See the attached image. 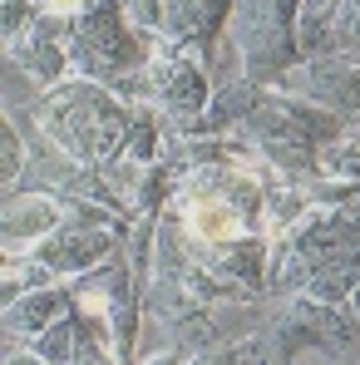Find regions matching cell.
Returning a JSON list of instances; mask_svg holds the SVG:
<instances>
[{"label":"cell","instance_id":"cb8c5ba5","mask_svg":"<svg viewBox=\"0 0 360 365\" xmlns=\"http://www.w3.org/2000/svg\"><path fill=\"white\" fill-rule=\"evenodd\" d=\"M187 356L182 351H153V356H143V361H133V365H182Z\"/></svg>","mask_w":360,"mask_h":365},{"label":"cell","instance_id":"277c9868","mask_svg":"<svg viewBox=\"0 0 360 365\" xmlns=\"http://www.w3.org/2000/svg\"><path fill=\"white\" fill-rule=\"evenodd\" d=\"M227 25H232V45H237L247 79L277 84L292 64H301L297 50L301 0H237Z\"/></svg>","mask_w":360,"mask_h":365},{"label":"cell","instance_id":"d6986e66","mask_svg":"<svg viewBox=\"0 0 360 365\" xmlns=\"http://www.w3.org/2000/svg\"><path fill=\"white\" fill-rule=\"evenodd\" d=\"M5 148V163H0V178H5V192H15L20 178H25V168H30V153H25V138H20V128H15V114H5V138H0Z\"/></svg>","mask_w":360,"mask_h":365},{"label":"cell","instance_id":"ba28073f","mask_svg":"<svg viewBox=\"0 0 360 365\" xmlns=\"http://www.w3.org/2000/svg\"><path fill=\"white\" fill-rule=\"evenodd\" d=\"M64 35H69V20L40 15V20L20 35V40H10V60L20 64V74H25L30 84H40L45 94L74 79V60H69Z\"/></svg>","mask_w":360,"mask_h":365},{"label":"cell","instance_id":"4fadbf2b","mask_svg":"<svg viewBox=\"0 0 360 365\" xmlns=\"http://www.w3.org/2000/svg\"><path fill=\"white\" fill-rule=\"evenodd\" d=\"M163 114L148 104V99H138L133 104V123H128V148H123V158L128 163H138V168H148V163H163Z\"/></svg>","mask_w":360,"mask_h":365},{"label":"cell","instance_id":"ffe728a7","mask_svg":"<svg viewBox=\"0 0 360 365\" xmlns=\"http://www.w3.org/2000/svg\"><path fill=\"white\" fill-rule=\"evenodd\" d=\"M336 55L360 60V0H341L336 10Z\"/></svg>","mask_w":360,"mask_h":365},{"label":"cell","instance_id":"d4e9b609","mask_svg":"<svg viewBox=\"0 0 360 365\" xmlns=\"http://www.w3.org/2000/svg\"><path fill=\"white\" fill-rule=\"evenodd\" d=\"M5 365H50V361H40L30 346H20V351H10V356H5Z\"/></svg>","mask_w":360,"mask_h":365},{"label":"cell","instance_id":"6da1fadb","mask_svg":"<svg viewBox=\"0 0 360 365\" xmlns=\"http://www.w3.org/2000/svg\"><path fill=\"white\" fill-rule=\"evenodd\" d=\"M35 123H40V133L60 148L69 163H79V168H114L123 158V148H128L133 104L114 84L74 74L69 84L45 94Z\"/></svg>","mask_w":360,"mask_h":365},{"label":"cell","instance_id":"e0dca14e","mask_svg":"<svg viewBox=\"0 0 360 365\" xmlns=\"http://www.w3.org/2000/svg\"><path fill=\"white\" fill-rule=\"evenodd\" d=\"M168 336H173V351H182V356H197V351L217 346V316H212V306L182 311L178 321L168 326Z\"/></svg>","mask_w":360,"mask_h":365},{"label":"cell","instance_id":"8992f818","mask_svg":"<svg viewBox=\"0 0 360 365\" xmlns=\"http://www.w3.org/2000/svg\"><path fill=\"white\" fill-rule=\"evenodd\" d=\"M277 89L297 94L306 104H321L341 119H360V60L356 55H316V60L292 64Z\"/></svg>","mask_w":360,"mask_h":365},{"label":"cell","instance_id":"5bb4252c","mask_svg":"<svg viewBox=\"0 0 360 365\" xmlns=\"http://www.w3.org/2000/svg\"><path fill=\"white\" fill-rule=\"evenodd\" d=\"M306 207H311V202H306V192H301L297 182L272 178V187H267V202H262V237H267V242L287 237V232L297 227V217L306 212Z\"/></svg>","mask_w":360,"mask_h":365},{"label":"cell","instance_id":"52a82bcc","mask_svg":"<svg viewBox=\"0 0 360 365\" xmlns=\"http://www.w3.org/2000/svg\"><path fill=\"white\" fill-rule=\"evenodd\" d=\"M114 252H123V232H114V227H79V222L64 217L60 227H55L45 242H35L25 257L45 262L60 282H69V277H89V272L104 267Z\"/></svg>","mask_w":360,"mask_h":365},{"label":"cell","instance_id":"603a6c76","mask_svg":"<svg viewBox=\"0 0 360 365\" xmlns=\"http://www.w3.org/2000/svg\"><path fill=\"white\" fill-rule=\"evenodd\" d=\"M94 0H35V10L40 15H55V20H74V15H84Z\"/></svg>","mask_w":360,"mask_h":365},{"label":"cell","instance_id":"5b68a950","mask_svg":"<svg viewBox=\"0 0 360 365\" xmlns=\"http://www.w3.org/2000/svg\"><path fill=\"white\" fill-rule=\"evenodd\" d=\"M138 99H148V104L182 133L187 123L207 109L212 84H207V69L187 55L182 40H173V35H153V60H148V69L138 74V89H133L128 104H138Z\"/></svg>","mask_w":360,"mask_h":365},{"label":"cell","instance_id":"9c48e42d","mask_svg":"<svg viewBox=\"0 0 360 365\" xmlns=\"http://www.w3.org/2000/svg\"><path fill=\"white\" fill-rule=\"evenodd\" d=\"M64 222V197L50 187H30V192H10L5 202V257H25L35 242H45Z\"/></svg>","mask_w":360,"mask_h":365},{"label":"cell","instance_id":"8fae6325","mask_svg":"<svg viewBox=\"0 0 360 365\" xmlns=\"http://www.w3.org/2000/svg\"><path fill=\"white\" fill-rule=\"evenodd\" d=\"M262 94H267V84H257V79H232V84H217L212 89V99H207V109L197 114V119L187 123L182 133H197V138H222V133H232L257 104H262Z\"/></svg>","mask_w":360,"mask_h":365},{"label":"cell","instance_id":"30bf717a","mask_svg":"<svg viewBox=\"0 0 360 365\" xmlns=\"http://www.w3.org/2000/svg\"><path fill=\"white\" fill-rule=\"evenodd\" d=\"M74 302H79V297H74V287H64V282L60 287H35V292H25L20 302H10L5 306V341H10V351H15L20 341L30 346L45 326H55L60 316H69Z\"/></svg>","mask_w":360,"mask_h":365},{"label":"cell","instance_id":"9a60e30c","mask_svg":"<svg viewBox=\"0 0 360 365\" xmlns=\"http://www.w3.org/2000/svg\"><path fill=\"white\" fill-rule=\"evenodd\" d=\"M74 311H79V306H74ZM74 311H69V316H60L55 326H45V331H40V336L30 341V351H35L40 361H50V365H69L74 356H79V346H84L89 326H84V321H79Z\"/></svg>","mask_w":360,"mask_h":365},{"label":"cell","instance_id":"44dd1931","mask_svg":"<svg viewBox=\"0 0 360 365\" xmlns=\"http://www.w3.org/2000/svg\"><path fill=\"white\" fill-rule=\"evenodd\" d=\"M35 20H40L35 0H5V45H10V40H20Z\"/></svg>","mask_w":360,"mask_h":365},{"label":"cell","instance_id":"3957f363","mask_svg":"<svg viewBox=\"0 0 360 365\" xmlns=\"http://www.w3.org/2000/svg\"><path fill=\"white\" fill-rule=\"evenodd\" d=\"M232 133H242L257 153H267V158L297 168V163H311L326 143L346 138V119L331 114V109H321V104H306V99L277 89V84H267L262 104H257Z\"/></svg>","mask_w":360,"mask_h":365},{"label":"cell","instance_id":"7c38bea8","mask_svg":"<svg viewBox=\"0 0 360 365\" xmlns=\"http://www.w3.org/2000/svg\"><path fill=\"white\" fill-rule=\"evenodd\" d=\"M237 0H168V25L163 35H173L182 45H212L217 30L232 20Z\"/></svg>","mask_w":360,"mask_h":365},{"label":"cell","instance_id":"ac0fdd59","mask_svg":"<svg viewBox=\"0 0 360 365\" xmlns=\"http://www.w3.org/2000/svg\"><path fill=\"white\" fill-rule=\"evenodd\" d=\"M182 365H262V336H247V341H227V346H207V351L187 356Z\"/></svg>","mask_w":360,"mask_h":365},{"label":"cell","instance_id":"7a4b0ae2","mask_svg":"<svg viewBox=\"0 0 360 365\" xmlns=\"http://www.w3.org/2000/svg\"><path fill=\"white\" fill-rule=\"evenodd\" d=\"M69 60L79 79H99V84H114L123 99H133L138 89V74L153 60V35H143L123 0H94L84 15L69 20Z\"/></svg>","mask_w":360,"mask_h":365},{"label":"cell","instance_id":"2e32d148","mask_svg":"<svg viewBox=\"0 0 360 365\" xmlns=\"http://www.w3.org/2000/svg\"><path fill=\"white\" fill-rule=\"evenodd\" d=\"M356 287H360V257H356V262L321 267V272L306 282V297H311V302H326V306H351Z\"/></svg>","mask_w":360,"mask_h":365},{"label":"cell","instance_id":"7402d4cb","mask_svg":"<svg viewBox=\"0 0 360 365\" xmlns=\"http://www.w3.org/2000/svg\"><path fill=\"white\" fill-rule=\"evenodd\" d=\"M69 365H123V361H114V351L104 346V336H99V331L89 326V336H84V346H79V356H74Z\"/></svg>","mask_w":360,"mask_h":365},{"label":"cell","instance_id":"484cf974","mask_svg":"<svg viewBox=\"0 0 360 365\" xmlns=\"http://www.w3.org/2000/svg\"><path fill=\"white\" fill-rule=\"evenodd\" d=\"M351 316L360 321V287H356V297H351Z\"/></svg>","mask_w":360,"mask_h":365}]
</instances>
